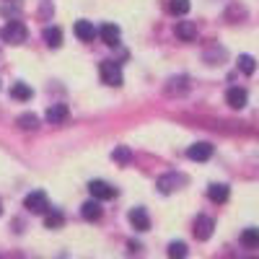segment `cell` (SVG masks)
Returning a JSON list of instances; mask_svg holds the SVG:
<instances>
[{
  "instance_id": "6da1fadb",
  "label": "cell",
  "mask_w": 259,
  "mask_h": 259,
  "mask_svg": "<svg viewBox=\"0 0 259 259\" xmlns=\"http://www.w3.org/2000/svg\"><path fill=\"white\" fill-rule=\"evenodd\" d=\"M0 39L8 41V45H24L29 39V29L21 24V21H8V24L0 29Z\"/></svg>"
},
{
  "instance_id": "7a4b0ae2",
  "label": "cell",
  "mask_w": 259,
  "mask_h": 259,
  "mask_svg": "<svg viewBox=\"0 0 259 259\" xmlns=\"http://www.w3.org/2000/svg\"><path fill=\"white\" fill-rule=\"evenodd\" d=\"M99 75H101V80L106 83V85H122V68L114 62V60H104L101 65H99Z\"/></svg>"
},
{
  "instance_id": "3957f363",
  "label": "cell",
  "mask_w": 259,
  "mask_h": 259,
  "mask_svg": "<svg viewBox=\"0 0 259 259\" xmlns=\"http://www.w3.org/2000/svg\"><path fill=\"white\" fill-rule=\"evenodd\" d=\"M24 207H26L29 212H45V210L50 207V197H47V192H41V189L29 192V194H26V200H24Z\"/></svg>"
},
{
  "instance_id": "277c9868",
  "label": "cell",
  "mask_w": 259,
  "mask_h": 259,
  "mask_svg": "<svg viewBox=\"0 0 259 259\" xmlns=\"http://www.w3.org/2000/svg\"><path fill=\"white\" fill-rule=\"evenodd\" d=\"M192 231H194V239H197V241H207L212 236V231H215V221L210 218V215H197Z\"/></svg>"
},
{
  "instance_id": "5b68a950",
  "label": "cell",
  "mask_w": 259,
  "mask_h": 259,
  "mask_svg": "<svg viewBox=\"0 0 259 259\" xmlns=\"http://www.w3.org/2000/svg\"><path fill=\"white\" fill-rule=\"evenodd\" d=\"M89 192L94 194V200H114V197H117V189H114L112 184L101 182V179H94V182L89 184Z\"/></svg>"
},
{
  "instance_id": "8992f818",
  "label": "cell",
  "mask_w": 259,
  "mask_h": 259,
  "mask_svg": "<svg viewBox=\"0 0 259 259\" xmlns=\"http://www.w3.org/2000/svg\"><path fill=\"white\" fill-rule=\"evenodd\" d=\"M210 156H212V145H210V143H194V145H189V150H187V158H189V161H197V163L207 161Z\"/></svg>"
},
{
  "instance_id": "52a82bcc",
  "label": "cell",
  "mask_w": 259,
  "mask_h": 259,
  "mask_svg": "<svg viewBox=\"0 0 259 259\" xmlns=\"http://www.w3.org/2000/svg\"><path fill=\"white\" fill-rule=\"evenodd\" d=\"M99 36H101V41H104V45H109V47H117L119 45V26L117 24H104L99 31H96Z\"/></svg>"
},
{
  "instance_id": "ba28073f",
  "label": "cell",
  "mask_w": 259,
  "mask_h": 259,
  "mask_svg": "<svg viewBox=\"0 0 259 259\" xmlns=\"http://www.w3.org/2000/svg\"><path fill=\"white\" fill-rule=\"evenodd\" d=\"M68 117H70V109H68L65 104H52L50 109L45 112V119H47V122H52V124H62Z\"/></svg>"
},
{
  "instance_id": "9c48e42d",
  "label": "cell",
  "mask_w": 259,
  "mask_h": 259,
  "mask_svg": "<svg viewBox=\"0 0 259 259\" xmlns=\"http://www.w3.org/2000/svg\"><path fill=\"white\" fill-rule=\"evenodd\" d=\"M246 91L244 89H239V85H233V89H228V94H226V101H228V106L231 109H244L246 106Z\"/></svg>"
},
{
  "instance_id": "30bf717a",
  "label": "cell",
  "mask_w": 259,
  "mask_h": 259,
  "mask_svg": "<svg viewBox=\"0 0 259 259\" xmlns=\"http://www.w3.org/2000/svg\"><path fill=\"white\" fill-rule=\"evenodd\" d=\"M73 31H75V36H78L80 41H94V36H96L99 29L91 24V21H75Z\"/></svg>"
},
{
  "instance_id": "8fae6325",
  "label": "cell",
  "mask_w": 259,
  "mask_h": 259,
  "mask_svg": "<svg viewBox=\"0 0 259 259\" xmlns=\"http://www.w3.org/2000/svg\"><path fill=\"white\" fill-rule=\"evenodd\" d=\"M130 223H133L135 231H148L150 228V218H148V212L143 207H133V210H130Z\"/></svg>"
},
{
  "instance_id": "7c38bea8",
  "label": "cell",
  "mask_w": 259,
  "mask_h": 259,
  "mask_svg": "<svg viewBox=\"0 0 259 259\" xmlns=\"http://www.w3.org/2000/svg\"><path fill=\"white\" fill-rule=\"evenodd\" d=\"M184 182H187V179H184L182 174H166V177H161V179H158V192L168 194V192L179 189V184H184Z\"/></svg>"
},
{
  "instance_id": "4fadbf2b",
  "label": "cell",
  "mask_w": 259,
  "mask_h": 259,
  "mask_svg": "<svg viewBox=\"0 0 259 259\" xmlns=\"http://www.w3.org/2000/svg\"><path fill=\"white\" fill-rule=\"evenodd\" d=\"M228 194H231V189H228L226 184H210V187H207V197H210L212 202H218V205H223V202L228 200Z\"/></svg>"
},
{
  "instance_id": "5bb4252c",
  "label": "cell",
  "mask_w": 259,
  "mask_h": 259,
  "mask_svg": "<svg viewBox=\"0 0 259 259\" xmlns=\"http://www.w3.org/2000/svg\"><path fill=\"white\" fill-rule=\"evenodd\" d=\"M80 215H83L85 221H99V218H101V205H99V200L83 202V205H80Z\"/></svg>"
},
{
  "instance_id": "9a60e30c",
  "label": "cell",
  "mask_w": 259,
  "mask_h": 259,
  "mask_svg": "<svg viewBox=\"0 0 259 259\" xmlns=\"http://www.w3.org/2000/svg\"><path fill=\"white\" fill-rule=\"evenodd\" d=\"M177 36L182 41H192L194 36H197V26H194L192 21H179L177 24Z\"/></svg>"
},
{
  "instance_id": "2e32d148",
  "label": "cell",
  "mask_w": 259,
  "mask_h": 259,
  "mask_svg": "<svg viewBox=\"0 0 259 259\" xmlns=\"http://www.w3.org/2000/svg\"><path fill=\"white\" fill-rule=\"evenodd\" d=\"M65 223V215L55 207H47L45 210V228H60Z\"/></svg>"
},
{
  "instance_id": "e0dca14e",
  "label": "cell",
  "mask_w": 259,
  "mask_h": 259,
  "mask_svg": "<svg viewBox=\"0 0 259 259\" xmlns=\"http://www.w3.org/2000/svg\"><path fill=\"white\" fill-rule=\"evenodd\" d=\"M11 96L16 101H29L34 96V91H31V85H26V83H13L11 85Z\"/></svg>"
},
{
  "instance_id": "ac0fdd59",
  "label": "cell",
  "mask_w": 259,
  "mask_h": 259,
  "mask_svg": "<svg viewBox=\"0 0 259 259\" xmlns=\"http://www.w3.org/2000/svg\"><path fill=\"white\" fill-rule=\"evenodd\" d=\"M241 244L246 249H259V228H246L241 233Z\"/></svg>"
},
{
  "instance_id": "d6986e66",
  "label": "cell",
  "mask_w": 259,
  "mask_h": 259,
  "mask_svg": "<svg viewBox=\"0 0 259 259\" xmlns=\"http://www.w3.org/2000/svg\"><path fill=\"white\" fill-rule=\"evenodd\" d=\"M45 41L52 47V50H57L60 45H62V31L57 29V26H50V29H45Z\"/></svg>"
},
{
  "instance_id": "ffe728a7",
  "label": "cell",
  "mask_w": 259,
  "mask_h": 259,
  "mask_svg": "<svg viewBox=\"0 0 259 259\" xmlns=\"http://www.w3.org/2000/svg\"><path fill=\"white\" fill-rule=\"evenodd\" d=\"M16 122H18V127H21V130H36V127H39V117H36V114H31V112L21 114Z\"/></svg>"
},
{
  "instance_id": "44dd1931",
  "label": "cell",
  "mask_w": 259,
  "mask_h": 259,
  "mask_svg": "<svg viewBox=\"0 0 259 259\" xmlns=\"http://www.w3.org/2000/svg\"><path fill=\"white\" fill-rule=\"evenodd\" d=\"M239 70H241L244 75H251V73L256 70V60H254L251 55H241V57H239Z\"/></svg>"
},
{
  "instance_id": "7402d4cb",
  "label": "cell",
  "mask_w": 259,
  "mask_h": 259,
  "mask_svg": "<svg viewBox=\"0 0 259 259\" xmlns=\"http://www.w3.org/2000/svg\"><path fill=\"white\" fill-rule=\"evenodd\" d=\"M112 158H114L117 163H130V161H133V150H130L127 145H119V148H114Z\"/></svg>"
},
{
  "instance_id": "603a6c76",
  "label": "cell",
  "mask_w": 259,
  "mask_h": 259,
  "mask_svg": "<svg viewBox=\"0 0 259 259\" xmlns=\"http://www.w3.org/2000/svg\"><path fill=\"white\" fill-rule=\"evenodd\" d=\"M168 11L174 13V16L189 13V0H168Z\"/></svg>"
},
{
  "instance_id": "cb8c5ba5",
  "label": "cell",
  "mask_w": 259,
  "mask_h": 259,
  "mask_svg": "<svg viewBox=\"0 0 259 259\" xmlns=\"http://www.w3.org/2000/svg\"><path fill=\"white\" fill-rule=\"evenodd\" d=\"M168 256H187V244H182V241L168 244Z\"/></svg>"
},
{
  "instance_id": "d4e9b609",
  "label": "cell",
  "mask_w": 259,
  "mask_h": 259,
  "mask_svg": "<svg viewBox=\"0 0 259 259\" xmlns=\"http://www.w3.org/2000/svg\"><path fill=\"white\" fill-rule=\"evenodd\" d=\"M0 212H3V202H0Z\"/></svg>"
}]
</instances>
